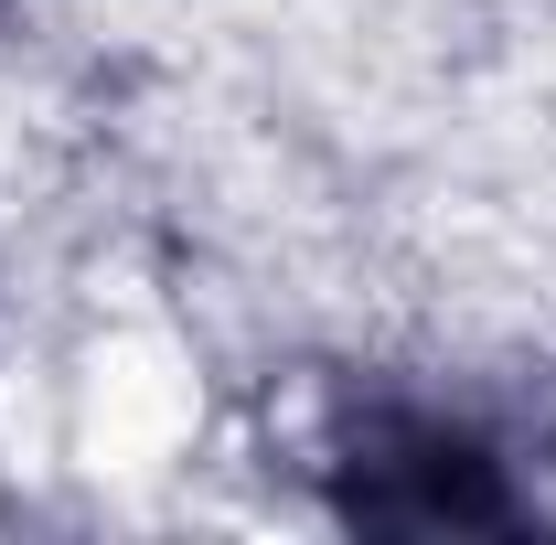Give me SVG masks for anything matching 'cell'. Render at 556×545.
Masks as SVG:
<instances>
[{
	"instance_id": "cell-1",
	"label": "cell",
	"mask_w": 556,
	"mask_h": 545,
	"mask_svg": "<svg viewBox=\"0 0 556 545\" xmlns=\"http://www.w3.org/2000/svg\"><path fill=\"white\" fill-rule=\"evenodd\" d=\"M321 471H332V514L364 535H525L535 524L514 449L439 396H353L321 439Z\"/></svg>"
}]
</instances>
